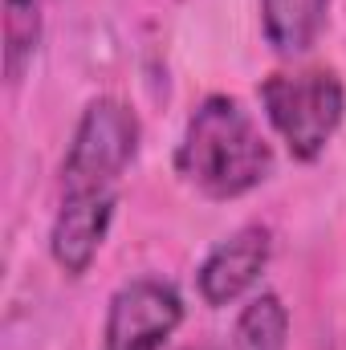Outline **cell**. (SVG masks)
<instances>
[{
  "label": "cell",
  "mask_w": 346,
  "mask_h": 350,
  "mask_svg": "<svg viewBox=\"0 0 346 350\" xmlns=\"http://www.w3.org/2000/svg\"><path fill=\"white\" fill-rule=\"evenodd\" d=\"M143 143L139 114L122 98H94L86 102L70 151L62 159V196H106L118 191V179L135 163Z\"/></svg>",
  "instance_id": "obj_3"
},
{
  "label": "cell",
  "mask_w": 346,
  "mask_h": 350,
  "mask_svg": "<svg viewBox=\"0 0 346 350\" xmlns=\"http://www.w3.org/2000/svg\"><path fill=\"white\" fill-rule=\"evenodd\" d=\"M41 33H45V12L41 0H4V16H0V41H4V82L16 90L25 82L37 49H41Z\"/></svg>",
  "instance_id": "obj_8"
},
{
  "label": "cell",
  "mask_w": 346,
  "mask_h": 350,
  "mask_svg": "<svg viewBox=\"0 0 346 350\" xmlns=\"http://www.w3.org/2000/svg\"><path fill=\"white\" fill-rule=\"evenodd\" d=\"M187 350H216V347H208V342H200V347H187Z\"/></svg>",
  "instance_id": "obj_10"
},
{
  "label": "cell",
  "mask_w": 346,
  "mask_h": 350,
  "mask_svg": "<svg viewBox=\"0 0 346 350\" xmlns=\"http://www.w3.org/2000/svg\"><path fill=\"white\" fill-rule=\"evenodd\" d=\"M257 94L265 122L285 143L293 163H314L326 155L346 118V86L330 66L273 70Z\"/></svg>",
  "instance_id": "obj_2"
},
{
  "label": "cell",
  "mask_w": 346,
  "mask_h": 350,
  "mask_svg": "<svg viewBox=\"0 0 346 350\" xmlns=\"http://www.w3.org/2000/svg\"><path fill=\"white\" fill-rule=\"evenodd\" d=\"M330 16V0H261V33L273 53L302 57L314 49Z\"/></svg>",
  "instance_id": "obj_7"
},
{
  "label": "cell",
  "mask_w": 346,
  "mask_h": 350,
  "mask_svg": "<svg viewBox=\"0 0 346 350\" xmlns=\"http://www.w3.org/2000/svg\"><path fill=\"white\" fill-rule=\"evenodd\" d=\"M277 155L253 110L232 94H208L191 106L175 143V175L204 200L228 204L273 175Z\"/></svg>",
  "instance_id": "obj_1"
},
{
  "label": "cell",
  "mask_w": 346,
  "mask_h": 350,
  "mask_svg": "<svg viewBox=\"0 0 346 350\" xmlns=\"http://www.w3.org/2000/svg\"><path fill=\"white\" fill-rule=\"evenodd\" d=\"M273 257V228L249 220L241 228H232L224 241L212 245V253L196 269V293L204 306L224 310L232 301H241L253 285L261 281L265 265Z\"/></svg>",
  "instance_id": "obj_5"
},
{
  "label": "cell",
  "mask_w": 346,
  "mask_h": 350,
  "mask_svg": "<svg viewBox=\"0 0 346 350\" xmlns=\"http://www.w3.org/2000/svg\"><path fill=\"white\" fill-rule=\"evenodd\" d=\"M183 326V293L168 277H131L106 301L102 350H163Z\"/></svg>",
  "instance_id": "obj_4"
},
{
  "label": "cell",
  "mask_w": 346,
  "mask_h": 350,
  "mask_svg": "<svg viewBox=\"0 0 346 350\" xmlns=\"http://www.w3.org/2000/svg\"><path fill=\"white\" fill-rule=\"evenodd\" d=\"M285 347H289V310H285L281 293L261 289L237 314L232 350H285Z\"/></svg>",
  "instance_id": "obj_9"
},
{
  "label": "cell",
  "mask_w": 346,
  "mask_h": 350,
  "mask_svg": "<svg viewBox=\"0 0 346 350\" xmlns=\"http://www.w3.org/2000/svg\"><path fill=\"white\" fill-rule=\"evenodd\" d=\"M114 208H118V191L106 196H62L57 216L49 224V257L62 273L82 277L98 257V249L106 245V232L114 224Z\"/></svg>",
  "instance_id": "obj_6"
}]
</instances>
